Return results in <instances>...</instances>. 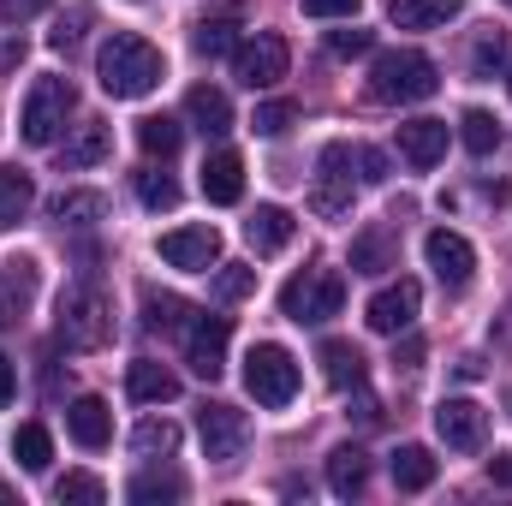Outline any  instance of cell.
Wrapping results in <instances>:
<instances>
[{"mask_svg":"<svg viewBox=\"0 0 512 506\" xmlns=\"http://www.w3.org/2000/svg\"><path fill=\"white\" fill-rule=\"evenodd\" d=\"M131 453L149 459V465H155V459H173V453H179V429H173L167 417H143V423L131 429Z\"/></svg>","mask_w":512,"mask_h":506,"instance_id":"obj_31","label":"cell"},{"mask_svg":"<svg viewBox=\"0 0 512 506\" xmlns=\"http://www.w3.org/2000/svg\"><path fill=\"white\" fill-rule=\"evenodd\" d=\"M352 393H358V399H352V411H346V417H358V423H376V417H382V405H376L364 387H352Z\"/></svg>","mask_w":512,"mask_h":506,"instance_id":"obj_47","label":"cell"},{"mask_svg":"<svg viewBox=\"0 0 512 506\" xmlns=\"http://www.w3.org/2000/svg\"><path fill=\"white\" fill-rule=\"evenodd\" d=\"M417 310H423V286H417V280H393V286H382V292L364 304V322H370L376 334H405V328L417 322Z\"/></svg>","mask_w":512,"mask_h":506,"instance_id":"obj_14","label":"cell"},{"mask_svg":"<svg viewBox=\"0 0 512 506\" xmlns=\"http://www.w3.org/2000/svg\"><path fill=\"white\" fill-rule=\"evenodd\" d=\"M435 435L453 447V453H477L483 435H489V411L477 399H441L435 405Z\"/></svg>","mask_w":512,"mask_h":506,"instance_id":"obj_13","label":"cell"},{"mask_svg":"<svg viewBox=\"0 0 512 506\" xmlns=\"http://www.w3.org/2000/svg\"><path fill=\"white\" fill-rule=\"evenodd\" d=\"M12 453H18V465H24V471H48V459H54V441H48V429H42V423H18V435H12Z\"/></svg>","mask_w":512,"mask_h":506,"instance_id":"obj_34","label":"cell"},{"mask_svg":"<svg viewBox=\"0 0 512 506\" xmlns=\"http://www.w3.org/2000/svg\"><path fill=\"white\" fill-rule=\"evenodd\" d=\"M66 429H72V441H78V447L102 453V447L114 441V411H108V399H96V393L72 399V411H66Z\"/></svg>","mask_w":512,"mask_h":506,"instance_id":"obj_16","label":"cell"},{"mask_svg":"<svg viewBox=\"0 0 512 506\" xmlns=\"http://www.w3.org/2000/svg\"><path fill=\"white\" fill-rule=\"evenodd\" d=\"M399 155L411 167H435L447 155V120H405L399 126Z\"/></svg>","mask_w":512,"mask_h":506,"instance_id":"obj_20","label":"cell"},{"mask_svg":"<svg viewBox=\"0 0 512 506\" xmlns=\"http://www.w3.org/2000/svg\"><path fill=\"white\" fill-rule=\"evenodd\" d=\"M298 358L280 346V340H256L251 352H245V387H251V399L262 411H286L292 399H298Z\"/></svg>","mask_w":512,"mask_h":506,"instance_id":"obj_3","label":"cell"},{"mask_svg":"<svg viewBox=\"0 0 512 506\" xmlns=\"http://www.w3.org/2000/svg\"><path fill=\"white\" fill-rule=\"evenodd\" d=\"M328 489H334L340 501H358V495L370 489V459H364L358 447H334V453H328Z\"/></svg>","mask_w":512,"mask_h":506,"instance_id":"obj_23","label":"cell"},{"mask_svg":"<svg viewBox=\"0 0 512 506\" xmlns=\"http://www.w3.org/2000/svg\"><path fill=\"white\" fill-rule=\"evenodd\" d=\"M465 0H393V24L399 30H441L447 18H459Z\"/></svg>","mask_w":512,"mask_h":506,"instance_id":"obj_29","label":"cell"},{"mask_svg":"<svg viewBox=\"0 0 512 506\" xmlns=\"http://www.w3.org/2000/svg\"><path fill=\"white\" fill-rule=\"evenodd\" d=\"M72 84L66 78H36L30 84V96H24V114H18V131H24V143L30 149H48L60 126H66V114H72Z\"/></svg>","mask_w":512,"mask_h":506,"instance_id":"obj_6","label":"cell"},{"mask_svg":"<svg viewBox=\"0 0 512 506\" xmlns=\"http://www.w3.org/2000/svg\"><path fill=\"white\" fill-rule=\"evenodd\" d=\"M340 310H346V280L328 274V268H304V274H292V280L280 286V316H286V322L322 328V322H334Z\"/></svg>","mask_w":512,"mask_h":506,"instance_id":"obj_4","label":"cell"},{"mask_svg":"<svg viewBox=\"0 0 512 506\" xmlns=\"http://www.w3.org/2000/svg\"><path fill=\"white\" fill-rule=\"evenodd\" d=\"M137 203L155 209V215H161V209H179V179H173V173H155V167L137 173Z\"/></svg>","mask_w":512,"mask_h":506,"instance_id":"obj_37","label":"cell"},{"mask_svg":"<svg viewBox=\"0 0 512 506\" xmlns=\"http://www.w3.org/2000/svg\"><path fill=\"white\" fill-rule=\"evenodd\" d=\"M48 0H0V24H24V18H36Z\"/></svg>","mask_w":512,"mask_h":506,"instance_id":"obj_45","label":"cell"},{"mask_svg":"<svg viewBox=\"0 0 512 506\" xmlns=\"http://www.w3.org/2000/svg\"><path fill=\"white\" fill-rule=\"evenodd\" d=\"M126 393L137 405H173L179 399V376L167 364H155V358H137L126 370Z\"/></svg>","mask_w":512,"mask_h":506,"instance_id":"obj_19","label":"cell"},{"mask_svg":"<svg viewBox=\"0 0 512 506\" xmlns=\"http://www.w3.org/2000/svg\"><path fill=\"white\" fill-rule=\"evenodd\" d=\"M370 48H376V36L358 30L352 18H346V30H328V54H334V60H352V54H370Z\"/></svg>","mask_w":512,"mask_h":506,"instance_id":"obj_42","label":"cell"},{"mask_svg":"<svg viewBox=\"0 0 512 506\" xmlns=\"http://www.w3.org/2000/svg\"><path fill=\"white\" fill-rule=\"evenodd\" d=\"M423 262L435 268V280H441L447 292H465L471 274H477V251H471V239L453 233V227H435V233L423 239Z\"/></svg>","mask_w":512,"mask_h":506,"instance_id":"obj_11","label":"cell"},{"mask_svg":"<svg viewBox=\"0 0 512 506\" xmlns=\"http://www.w3.org/2000/svg\"><path fill=\"white\" fill-rule=\"evenodd\" d=\"M417 358H423V340H417V334H405V346L393 352V364H405V370H417Z\"/></svg>","mask_w":512,"mask_h":506,"instance_id":"obj_48","label":"cell"},{"mask_svg":"<svg viewBox=\"0 0 512 506\" xmlns=\"http://www.w3.org/2000/svg\"><path fill=\"white\" fill-rule=\"evenodd\" d=\"M191 316H197V310H191L179 292H155V286L143 292V328H149V334H185Z\"/></svg>","mask_w":512,"mask_h":506,"instance_id":"obj_25","label":"cell"},{"mask_svg":"<svg viewBox=\"0 0 512 506\" xmlns=\"http://www.w3.org/2000/svg\"><path fill=\"white\" fill-rule=\"evenodd\" d=\"M501 60H507V36L489 24V30L477 36V48H471V72H477V78H495V72H501Z\"/></svg>","mask_w":512,"mask_h":506,"instance_id":"obj_40","label":"cell"},{"mask_svg":"<svg viewBox=\"0 0 512 506\" xmlns=\"http://www.w3.org/2000/svg\"><path fill=\"white\" fill-rule=\"evenodd\" d=\"M108 149H114V131L102 126V120H84V126H78V137L66 143V155H60V161L78 173V167H96V161H108Z\"/></svg>","mask_w":512,"mask_h":506,"instance_id":"obj_30","label":"cell"},{"mask_svg":"<svg viewBox=\"0 0 512 506\" xmlns=\"http://www.w3.org/2000/svg\"><path fill=\"white\" fill-rule=\"evenodd\" d=\"M36 262L30 256H12L6 268H0V328H18L24 316H30V304H36Z\"/></svg>","mask_w":512,"mask_h":506,"instance_id":"obj_15","label":"cell"},{"mask_svg":"<svg viewBox=\"0 0 512 506\" xmlns=\"http://www.w3.org/2000/svg\"><path fill=\"white\" fill-rule=\"evenodd\" d=\"M54 501L60 506H102L108 501V483L90 477V471H66V477L54 483Z\"/></svg>","mask_w":512,"mask_h":506,"instance_id":"obj_35","label":"cell"},{"mask_svg":"<svg viewBox=\"0 0 512 506\" xmlns=\"http://www.w3.org/2000/svg\"><path fill=\"white\" fill-rule=\"evenodd\" d=\"M292 233H298V221H292L280 203H262L251 221H245V239H251L256 256H280L286 245H292Z\"/></svg>","mask_w":512,"mask_h":506,"instance_id":"obj_18","label":"cell"},{"mask_svg":"<svg viewBox=\"0 0 512 506\" xmlns=\"http://www.w3.org/2000/svg\"><path fill=\"white\" fill-rule=\"evenodd\" d=\"M298 120V108L286 102V96H274V102H256V114H251V131L256 137H280V131Z\"/></svg>","mask_w":512,"mask_h":506,"instance_id":"obj_41","label":"cell"},{"mask_svg":"<svg viewBox=\"0 0 512 506\" xmlns=\"http://www.w3.org/2000/svg\"><path fill=\"white\" fill-rule=\"evenodd\" d=\"M507 90H512V72H507Z\"/></svg>","mask_w":512,"mask_h":506,"instance_id":"obj_52","label":"cell"},{"mask_svg":"<svg viewBox=\"0 0 512 506\" xmlns=\"http://www.w3.org/2000/svg\"><path fill=\"white\" fill-rule=\"evenodd\" d=\"M435 90H441V66L429 54H417V48H387L370 66V102H382V108L429 102Z\"/></svg>","mask_w":512,"mask_h":506,"instance_id":"obj_2","label":"cell"},{"mask_svg":"<svg viewBox=\"0 0 512 506\" xmlns=\"http://www.w3.org/2000/svg\"><path fill=\"white\" fill-rule=\"evenodd\" d=\"M382 268H393V245H387L382 233H364L352 245V274H382Z\"/></svg>","mask_w":512,"mask_h":506,"instance_id":"obj_39","label":"cell"},{"mask_svg":"<svg viewBox=\"0 0 512 506\" xmlns=\"http://www.w3.org/2000/svg\"><path fill=\"white\" fill-rule=\"evenodd\" d=\"M203 197L221 203V209L245 197V155H239V149H215V155L203 161Z\"/></svg>","mask_w":512,"mask_h":506,"instance_id":"obj_17","label":"cell"},{"mask_svg":"<svg viewBox=\"0 0 512 506\" xmlns=\"http://www.w3.org/2000/svg\"><path fill=\"white\" fill-rule=\"evenodd\" d=\"M310 209H316L322 221H346V215H352V143H328V149H322Z\"/></svg>","mask_w":512,"mask_h":506,"instance_id":"obj_8","label":"cell"},{"mask_svg":"<svg viewBox=\"0 0 512 506\" xmlns=\"http://www.w3.org/2000/svg\"><path fill=\"white\" fill-rule=\"evenodd\" d=\"M48 215H54L60 227H96V221L108 215V197H102V191H60V197L48 203Z\"/></svg>","mask_w":512,"mask_h":506,"instance_id":"obj_28","label":"cell"},{"mask_svg":"<svg viewBox=\"0 0 512 506\" xmlns=\"http://www.w3.org/2000/svg\"><path fill=\"white\" fill-rule=\"evenodd\" d=\"M78 30H84V12H72V18L60 12V24H54V36H48V42H54V48H72V42H78Z\"/></svg>","mask_w":512,"mask_h":506,"instance_id":"obj_46","label":"cell"},{"mask_svg":"<svg viewBox=\"0 0 512 506\" xmlns=\"http://www.w3.org/2000/svg\"><path fill=\"white\" fill-rule=\"evenodd\" d=\"M459 143H465L471 155H495V149H501V120H495L489 108H465V114H459Z\"/></svg>","mask_w":512,"mask_h":506,"instance_id":"obj_33","label":"cell"},{"mask_svg":"<svg viewBox=\"0 0 512 506\" xmlns=\"http://www.w3.org/2000/svg\"><path fill=\"white\" fill-rule=\"evenodd\" d=\"M12 393H18V376H12V358L0 352V405H12Z\"/></svg>","mask_w":512,"mask_h":506,"instance_id":"obj_49","label":"cell"},{"mask_svg":"<svg viewBox=\"0 0 512 506\" xmlns=\"http://www.w3.org/2000/svg\"><path fill=\"white\" fill-rule=\"evenodd\" d=\"M179 143H185V126H179V120H167V114H143V120H137V149H143L149 161H173Z\"/></svg>","mask_w":512,"mask_h":506,"instance_id":"obj_27","label":"cell"},{"mask_svg":"<svg viewBox=\"0 0 512 506\" xmlns=\"http://www.w3.org/2000/svg\"><path fill=\"white\" fill-rule=\"evenodd\" d=\"M0 501H12V489H6V483H0Z\"/></svg>","mask_w":512,"mask_h":506,"instance_id":"obj_51","label":"cell"},{"mask_svg":"<svg viewBox=\"0 0 512 506\" xmlns=\"http://www.w3.org/2000/svg\"><path fill=\"white\" fill-rule=\"evenodd\" d=\"M161 78H167L161 48L143 42V36H131V30H114V36L102 42V54H96V84H102L114 102H137V96H149Z\"/></svg>","mask_w":512,"mask_h":506,"instance_id":"obj_1","label":"cell"},{"mask_svg":"<svg viewBox=\"0 0 512 506\" xmlns=\"http://www.w3.org/2000/svg\"><path fill=\"white\" fill-rule=\"evenodd\" d=\"M161 262L185 268V274H209V268H221V233L215 227H173L161 239Z\"/></svg>","mask_w":512,"mask_h":506,"instance_id":"obj_12","label":"cell"},{"mask_svg":"<svg viewBox=\"0 0 512 506\" xmlns=\"http://www.w3.org/2000/svg\"><path fill=\"white\" fill-rule=\"evenodd\" d=\"M185 120L203 131V137H221V131H233V102H227V90H215V84H197V90L185 96Z\"/></svg>","mask_w":512,"mask_h":506,"instance_id":"obj_21","label":"cell"},{"mask_svg":"<svg viewBox=\"0 0 512 506\" xmlns=\"http://www.w3.org/2000/svg\"><path fill=\"white\" fill-rule=\"evenodd\" d=\"M191 42H197V54H203V60H221V54H239V24H233V12H221V18H197V30H191Z\"/></svg>","mask_w":512,"mask_h":506,"instance_id":"obj_32","label":"cell"},{"mask_svg":"<svg viewBox=\"0 0 512 506\" xmlns=\"http://www.w3.org/2000/svg\"><path fill=\"white\" fill-rule=\"evenodd\" d=\"M54 334H60V346H72V352L108 346L114 310H108L102 286H72V292H60V322H54Z\"/></svg>","mask_w":512,"mask_h":506,"instance_id":"obj_5","label":"cell"},{"mask_svg":"<svg viewBox=\"0 0 512 506\" xmlns=\"http://www.w3.org/2000/svg\"><path fill=\"white\" fill-rule=\"evenodd\" d=\"M256 292V268L251 262H221V274H215V298L221 304H245Z\"/></svg>","mask_w":512,"mask_h":506,"instance_id":"obj_38","label":"cell"},{"mask_svg":"<svg viewBox=\"0 0 512 506\" xmlns=\"http://www.w3.org/2000/svg\"><path fill=\"white\" fill-rule=\"evenodd\" d=\"M197 435H203V453H209L215 465H239L245 447H251V417H245L239 405H227V399H209V405L197 411Z\"/></svg>","mask_w":512,"mask_h":506,"instance_id":"obj_7","label":"cell"},{"mask_svg":"<svg viewBox=\"0 0 512 506\" xmlns=\"http://www.w3.org/2000/svg\"><path fill=\"white\" fill-rule=\"evenodd\" d=\"M507 405H512V393H507Z\"/></svg>","mask_w":512,"mask_h":506,"instance_id":"obj_53","label":"cell"},{"mask_svg":"<svg viewBox=\"0 0 512 506\" xmlns=\"http://www.w3.org/2000/svg\"><path fill=\"white\" fill-rule=\"evenodd\" d=\"M387 471H393V489L423 495V489L435 483V453H429V447H417V441H405V447H393Z\"/></svg>","mask_w":512,"mask_h":506,"instance_id":"obj_22","label":"cell"},{"mask_svg":"<svg viewBox=\"0 0 512 506\" xmlns=\"http://www.w3.org/2000/svg\"><path fill=\"white\" fill-rule=\"evenodd\" d=\"M322 376L328 387H364V352L352 346V340H322Z\"/></svg>","mask_w":512,"mask_h":506,"instance_id":"obj_26","label":"cell"},{"mask_svg":"<svg viewBox=\"0 0 512 506\" xmlns=\"http://www.w3.org/2000/svg\"><path fill=\"white\" fill-rule=\"evenodd\" d=\"M364 0H304V18H358Z\"/></svg>","mask_w":512,"mask_h":506,"instance_id":"obj_44","label":"cell"},{"mask_svg":"<svg viewBox=\"0 0 512 506\" xmlns=\"http://www.w3.org/2000/svg\"><path fill=\"white\" fill-rule=\"evenodd\" d=\"M489 477H495L501 489H512V453H495V459H489Z\"/></svg>","mask_w":512,"mask_h":506,"instance_id":"obj_50","label":"cell"},{"mask_svg":"<svg viewBox=\"0 0 512 506\" xmlns=\"http://www.w3.org/2000/svg\"><path fill=\"white\" fill-rule=\"evenodd\" d=\"M227 340H233V322L227 316H191L185 322V364L191 376L215 381L227 370Z\"/></svg>","mask_w":512,"mask_h":506,"instance_id":"obj_10","label":"cell"},{"mask_svg":"<svg viewBox=\"0 0 512 506\" xmlns=\"http://www.w3.org/2000/svg\"><path fill=\"white\" fill-rule=\"evenodd\" d=\"M36 209V179L24 167H0V233H12Z\"/></svg>","mask_w":512,"mask_h":506,"instance_id":"obj_24","label":"cell"},{"mask_svg":"<svg viewBox=\"0 0 512 506\" xmlns=\"http://www.w3.org/2000/svg\"><path fill=\"white\" fill-rule=\"evenodd\" d=\"M352 167H358V179H364V185H382V179H387V155H382V149H370V143H358V149H352Z\"/></svg>","mask_w":512,"mask_h":506,"instance_id":"obj_43","label":"cell"},{"mask_svg":"<svg viewBox=\"0 0 512 506\" xmlns=\"http://www.w3.org/2000/svg\"><path fill=\"white\" fill-rule=\"evenodd\" d=\"M286 66H292V48H286V36H274V30L239 42V54H233V72H239L245 90H274V84L286 78Z\"/></svg>","mask_w":512,"mask_h":506,"instance_id":"obj_9","label":"cell"},{"mask_svg":"<svg viewBox=\"0 0 512 506\" xmlns=\"http://www.w3.org/2000/svg\"><path fill=\"white\" fill-rule=\"evenodd\" d=\"M137 506H155V501H179L185 495V477H173V471H143L137 483L126 489Z\"/></svg>","mask_w":512,"mask_h":506,"instance_id":"obj_36","label":"cell"}]
</instances>
